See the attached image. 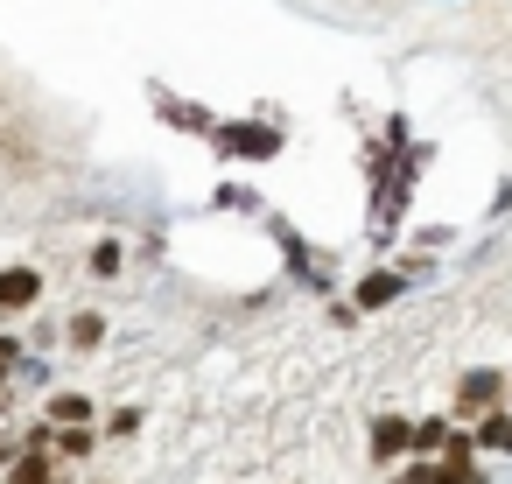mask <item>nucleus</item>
I'll list each match as a JSON object with an SVG mask.
<instances>
[{
    "label": "nucleus",
    "mask_w": 512,
    "mask_h": 484,
    "mask_svg": "<svg viewBox=\"0 0 512 484\" xmlns=\"http://www.w3.org/2000/svg\"><path fill=\"white\" fill-rule=\"evenodd\" d=\"M393 295H400V281H393V274H372V281L358 288V302H365V309H379V302H393Z\"/></svg>",
    "instance_id": "20e7f679"
},
{
    "label": "nucleus",
    "mask_w": 512,
    "mask_h": 484,
    "mask_svg": "<svg viewBox=\"0 0 512 484\" xmlns=\"http://www.w3.org/2000/svg\"><path fill=\"white\" fill-rule=\"evenodd\" d=\"M218 148H232V155H281V134L274 127H218Z\"/></svg>",
    "instance_id": "f257e3e1"
},
{
    "label": "nucleus",
    "mask_w": 512,
    "mask_h": 484,
    "mask_svg": "<svg viewBox=\"0 0 512 484\" xmlns=\"http://www.w3.org/2000/svg\"><path fill=\"white\" fill-rule=\"evenodd\" d=\"M414 442V428H400V421H379V442H372V456H400Z\"/></svg>",
    "instance_id": "7ed1b4c3"
},
{
    "label": "nucleus",
    "mask_w": 512,
    "mask_h": 484,
    "mask_svg": "<svg viewBox=\"0 0 512 484\" xmlns=\"http://www.w3.org/2000/svg\"><path fill=\"white\" fill-rule=\"evenodd\" d=\"M491 393H498V372H470L463 379V407H484Z\"/></svg>",
    "instance_id": "39448f33"
},
{
    "label": "nucleus",
    "mask_w": 512,
    "mask_h": 484,
    "mask_svg": "<svg viewBox=\"0 0 512 484\" xmlns=\"http://www.w3.org/2000/svg\"><path fill=\"white\" fill-rule=\"evenodd\" d=\"M0 302H8V309H22V302H36V274H0Z\"/></svg>",
    "instance_id": "f03ea898"
},
{
    "label": "nucleus",
    "mask_w": 512,
    "mask_h": 484,
    "mask_svg": "<svg viewBox=\"0 0 512 484\" xmlns=\"http://www.w3.org/2000/svg\"><path fill=\"white\" fill-rule=\"evenodd\" d=\"M477 442H484V449H512V421H505V414H491V421H484V435H477Z\"/></svg>",
    "instance_id": "423d86ee"
}]
</instances>
